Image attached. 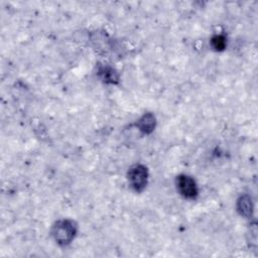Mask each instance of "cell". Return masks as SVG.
<instances>
[{"instance_id":"3957f363","label":"cell","mask_w":258,"mask_h":258,"mask_svg":"<svg viewBox=\"0 0 258 258\" xmlns=\"http://www.w3.org/2000/svg\"><path fill=\"white\" fill-rule=\"evenodd\" d=\"M177 187L179 192L187 199H192L197 196L198 189L192 178L186 175H181L177 178Z\"/></svg>"},{"instance_id":"5b68a950","label":"cell","mask_w":258,"mask_h":258,"mask_svg":"<svg viewBox=\"0 0 258 258\" xmlns=\"http://www.w3.org/2000/svg\"><path fill=\"white\" fill-rule=\"evenodd\" d=\"M242 208H243V209H245V208H246V206H245L243 203H242ZM247 211H248V212L250 211V207H247Z\"/></svg>"},{"instance_id":"277c9868","label":"cell","mask_w":258,"mask_h":258,"mask_svg":"<svg viewBox=\"0 0 258 258\" xmlns=\"http://www.w3.org/2000/svg\"><path fill=\"white\" fill-rule=\"evenodd\" d=\"M213 46L216 49H223L225 47V38L221 35H217L212 39Z\"/></svg>"},{"instance_id":"6da1fadb","label":"cell","mask_w":258,"mask_h":258,"mask_svg":"<svg viewBox=\"0 0 258 258\" xmlns=\"http://www.w3.org/2000/svg\"><path fill=\"white\" fill-rule=\"evenodd\" d=\"M74 234H75V227L72 222L61 221L54 226L53 235L55 240L58 241V243H61V244L69 243L73 239Z\"/></svg>"},{"instance_id":"7a4b0ae2","label":"cell","mask_w":258,"mask_h":258,"mask_svg":"<svg viewBox=\"0 0 258 258\" xmlns=\"http://www.w3.org/2000/svg\"><path fill=\"white\" fill-rule=\"evenodd\" d=\"M128 178L129 181L131 182L132 186L136 190H141L145 184H146V179H147V172L145 167L141 165H135L133 166L128 173Z\"/></svg>"}]
</instances>
